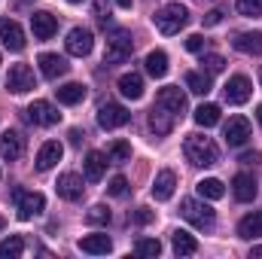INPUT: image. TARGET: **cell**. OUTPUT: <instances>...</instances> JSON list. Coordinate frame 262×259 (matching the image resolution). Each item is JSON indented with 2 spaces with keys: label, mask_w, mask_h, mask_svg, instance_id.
Listing matches in <instances>:
<instances>
[{
  "label": "cell",
  "mask_w": 262,
  "mask_h": 259,
  "mask_svg": "<svg viewBox=\"0 0 262 259\" xmlns=\"http://www.w3.org/2000/svg\"><path fill=\"white\" fill-rule=\"evenodd\" d=\"M55 192L61 195L64 201H79L82 192H85V186H82V177L79 174H73V171H67L58 177V183H55Z\"/></svg>",
  "instance_id": "cell-14"
},
{
  "label": "cell",
  "mask_w": 262,
  "mask_h": 259,
  "mask_svg": "<svg viewBox=\"0 0 262 259\" xmlns=\"http://www.w3.org/2000/svg\"><path fill=\"white\" fill-rule=\"evenodd\" d=\"M156 220V213L149 210V207H137L134 213H131V223H137V226H149Z\"/></svg>",
  "instance_id": "cell-40"
},
{
  "label": "cell",
  "mask_w": 262,
  "mask_h": 259,
  "mask_svg": "<svg viewBox=\"0 0 262 259\" xmlns=\"http://www.w3.org/2000/svg\"><path fill=\"white\" fill-rule=\"evenodd\" d=\"M171 241H174V253H177V256H195V253H198L195 235H189L186 229L171 232Z\"/></svg>",
  "instance_id": "cell-25"
},
{
  "label": "cell",
  "mask_w": 262,
  "mask_h": 259,
  "mask_svg": "<svg viewBox=\"0 0 262 259\" xmlns=\"http://www.w3.org/2000/svg\"><path fill=\"white\" fill-rule=\"evenodd\" d=\"M250 259H262V247H253L250 250Z\"/></svg>",
  "instance_id": "cell-45"
},
{
  "label": "cell",
  "mask_w": 262,
  "mask_h": 259,
  "mask_svg": "<svg viewBox=\"0 0 262 259\" xmlns=\"http://www.w3.org/2000/svg\"><path fill=\"white\" fill-rule=\"evenodd\" d=\"M95 15H98V21L104 28L110 25V6H107V0H95Z\"/></svg>",
  "instance_id": "cell-41"
},
{
  "label": "cell",
  "mask_w": 262,
  "mask_h": 259,
  "mask_svg": "<svg viewBox=\"0 0 262 259\" xmlns=\"http://www.w3.org/2000/svg\"><path fill=\"white\" fill-rule=\"evenodd\" d=\"M55 95H58L61 104L73 107V104H79V101L89 95V89H85L82 82H67V85H58V89H55Z\"/></svg>",
  "instance_id": "cell-28"
},
{
  "label": "cell",
  "mask_w": 262,
  "mask_h": 259,
  "mask_svg": "<svg viewBox=\"0 0 262 259\" xmlns=\"http://www.w3.org/2000/svg\"><path fill=\"white\" fill-rule=\"evenodd\" d=\"M259 159H262L259 153H244V156H241V162H244V165H256Z\"/></svg>",
  "instance_id": "cell-44"
},
{
  "label": "cell",
  "mask_w": 262,
  "mask_h": 259,
  "mask_svg": "<svg viewBox=\"0 0 262 259\" xmlns=\"http://www.w3.org/2000/svg\"><path fill=\"white\" fill-rule=\"evenodd\" d=\"M223 137H226L229 146H244L250 140V122L244 116H232L226 122V128H223Z\"/></svg>",
  "instance_id": "cell-13"
},
{
  "label": "cell",
  "mask_w": 262,
  "mask_h": 259,
  "mask_svg": "<svg viewBox=\"0 0 262 259\" xmlns=\"http://www.w3.org/2000/svg\"><path fill=\"white\" fill-rule=\"evenodd\" d=\"M134 253H137V256H159V253H162V241H159V238H140V241L134 244Z\"/></svg>",
  "instance_id": "cell-35"
},
{
  "label": "cell",
  "mask_w": 262,
  "mask_h": 259,
  "mask_svg": "<svg viewBox=\"0 0 262 259\" xmlns=\"http://www.w3.org/2000/svg\"><path fill=\"white\" fill-rule=\"evenodd\" d=\"M131 49H134V43H131L128 31H122V28L110 31V37H107V49H104V64H122V61H128Z\"/></svg>",
  "instance_id": "cell-3"
},
{
  "label": "cell",
  "mask_w": 262,
  "mask_h": 259,
  "mask_svg": "<svg viewBox=\"0 0 262 259\" xmlns=\"http://www.w3.org/2000/svg\"><path fill=\"white\" fill-rule=\"evenodd\" d=\"M232 192H235L238 201H244V204L253 201L256 192H259V189H256V177H253V174H244V171L235 174V180H232Z\"/></svg>",
  "instance_id": "cell-19"
},
{
  "label": "cell",
  "mask_w": 262,
  "mask_h": 259,
  "mask_svg": "<svg viewBox=\"0 0 262 259\" xmlns=\"http://www.w3.org/2000/svg\"><path fill=\"white\" fill-rule=\"evenodd\" d=\"M85 223H89V226H107V223H110V210H107V204H95V207L85 213Z\"/></svg>",
  "instance_id": "cell-36"
},
{
  "label": "cell",
  "mask_w": 262,
  "mask_h": 259,
  "mask_svg": "<svg viewBox=\"0 0 262 259\" xmlns=\"http://www.w3.org/2000/svg\"><path fill=\"white\" fill-rule=\"evenodd\" d=\"M37 64H40V73H43L46 79H58V76H64L67 70H70L67 58L55 55V52H43V55L37 58Z\"/></svg>",
  "instance_id": "cell-17"
},
{
  "label": "cell",
  "mask_w": 262,
  "mask_h": 259,
  "mask_svg": "<svg viewBox=\"0 0 262 259\" xmlns=\"http://www.w3.org/2000/svg\"><path fill=\"white\" fill-rule=\"evenodd\" d=\"M15 201H18V220H34V217H40L43 213V207H46V198L40 192H21V189H15Z\"/></svg>",
  "instance_id": "cell-9"
},
{
  "label": "cell",
  "mask_w": 262,
  "mask_h": 259,
  "mask_svg": "<svg viewBox=\"0 0 262 259\" xmlns=\"http://www.w3.org/2000/svg\"><path fill=\"white\" fill-rule=\"evenodd\" d=\"M223 95H226L229 104H247L250 95H253V82H250L244 73H235V76H229V82L223 85Z\"/></svg>",
  "instance_id": "cell-7"
},
{
  "label": "cell",
  "mask_w": 262,
  "mask_h": 259,
  "mask_svg": "<svg viewBox=\"0 0 262 259\" xmlns=\"http://www.w3.org/2000/svg\"><path fill=\"white\" fill-rule=\"evenodd\" d=\"M21 153H25V137H21L18 131H6V134L0 137V159L15 162Z\"/></svg>",
  "instance_id": "cell-18"
},
{
  "label": "cell",
  "mask_w": 262,
  "mask_h": 259,
  "mask_svg": "<svg viewBox=\"0 0 262 259\" xmlns=\"http://www.w3.org/2000/svg\"><path fill=\"white\" fill-rule=\"evenodd\" d=\"M149 128L156 131V134H171V131H174V113L165 110L162 104H156V107L149 110Z\"/></svg>",
  "instance_id": "cell-23"
},
{
  "label": "cell",
  "mask_w": 262,
  "mask_h": 259,
  "mask_svg": "<svg viewBox=\"0 0 262 259\" xmlns=\"http://www.w3.org/2000/svg\"><path fill=\"white\" fill-rule=\"evenodd\" d=\"M82 168H85V180L98 183V180L104 177V171H107V156H104V153H95V149H92V153L85 156Z\"/></svg>",
  "instance_id": "cell-26"
},
{
  "label": "cell",
  "mask_w": 262,
  "mask_h": 259,
  "mask_svg": "<svg viewBox=\"0 0 262 259\" xmlns=\"http://www.w3.org/2000/svg\"><path fill=\"white\" fill-rule=\"evenodd\" d=\"M232 46L244 55H262V31H244L232 40Z\"/></svg>",
  "instance_id": "cell-22"
},
{
  "label": "cell",
  "mask_w": 262,
  "mask_h": 259,
  "mask_svg": "<svg viewBox=\"0 0 262 259\" xmlns=\"http://www.w3.org/2000/svg\"><path fill=\"white\" fill-rule=\"evenodd\" d=\"M183 153H186V159H189L195 168H210V165H216V159H220L216 143H213L210 137H204V134H189L186 143H183Z\"/></svg>",
  "instance_id": "cell-1"
},
{
  "label": "cell",
  "mask_w": 262,
  "mask_h": 259,
  "mask_svg": "<svg viewBox=\"0 0 262 259\" xmlns=\"http://www.w3.org/2000/svg\"><path fill=\"white\" fill-rule=\"evenodd\" d=\"M146 73H149L152 79H162V76L168 73V55H165L162 49H156V52L146 55Z\"/></svg>",
  "instance_id": "cell-32"
},
{
  "label": "cell",
  "mask_w": 262,
  "mask_h": 259,
  "mask_svg": "<svg viewBox=\"0 0 262 259\" xmlns=\"http://www.w3.org/2000/svg\"><path fill=\"white\" fill-rule=\"evenodd\" d=\"M183 217L195 226V229H210L213 226V220H216V213H213V207L210 204H204V201H198V198H183Z\"/></svg>",
  "instance_id": "cell-4"
},
{
  "label": "cell",
  "mask_w": 262,
  "mask_h": 259,
  "mask_svg": "<svg viewBox=\"0 0 262 259\" xmlns=\"http://www.w3.org/2000/svg\"><path fill=\"white\" fill-rule=\"evenodd\" d=\"M67 3H82V0H67Z\"/></svg>",
  "instance_id": "cell-49"
},
{
  "label": "cell",
  "mask_w": 262,
  "mask_h": 259,
  "mask_svg": "<svg viewBox=\"0 0 262 259\" xmlns=\"http://www.w3.org/2000/svg\"><path fill=\"white\" fill-rule=\"evenodd\" d=\"M128 159H131V143L128 140H113V143L107 146V162L122 165V162H128Z\"/></svg>",
  "instance_id": "cell-33"
},
{
  "label": "cell",
  "mask_w": 262,
  "mask_h": 259,
  "mask_svg": "<svg viewBox=\"0 0 262 259\" xmlns=\"http://www.w3.org/2000/svg\"><path fill=\"white\" fill-rule=\"evenodd\" d=\"M119 92L131 101H140L143 98V76L140 73H122L119 76Z\"/></svg>",
  "instance_id": "cell-27"
},
{
  "label": "cell",
  "mask_w": 262,
  "mask_h": 259,
  "mask_svg": "<svg viewBox=\"0 0 262 259\" xmlns=\"http://www.w3.org/2000/svg\"><path fill=\"white\" fill-rule=\"evenodd\" d=\"M192 119H195V125H201V128H213V125H220L223 113H220L216 104H201L195 113H192Z\"/></svg>",
  "instance_id": "cell-29"
},
{
  "label": "cell",
  "mask_w": 262,
  "mask_h": 259,
  "mask_svg": "<svg viewBox=\"0 0 262 259\" xmlns=\"http://www.w3.org/2000/svg\"><path fill=\"white\" fill-rule=\"evenodd\" d=\"M6 89H9L12 95H28V92H34V89H37L34 70L28 64H12L9 73H6Z\"/></svg>",
  "instance_id": "cell-5"
},
{
  "label": "cell",
  "mask_w": 262,
  "mask_h": 259,
  "mask_svg": "<svg viewBox=\"0 0 262 259\" xmlns=\"http://www.w3.org/2000/svg\"><path fill=\"white\" fill-rule=\"evenodd\" d=\"M174 186H177V174L174 171H159L156 174V183H152V198L156 201H168L171 195H174Z\"/></svg>",
  "instance_id": "cell-21"
},
{
  "label": "cell",
  "mask_w": 262,
  "mask_h": 259,
  "mask_svg": "<svg viewBox=\"0 0 262 259\" xmlns=\"http://www.w3.org/2000/svg\"><path fill=\"white\" fill-rule=\"evenodd\" d=\"M25 113H28V119H31L34 125H58V122H61V113H58L49 101H34Z\"/></svg>",
  "instance_id": "cell-12"
},
{
  "label": "cell",
  "mask_w": 262,
  "mask_h": 259,
  "mask_svg": "<svg viewBox=\"0 0 262 259\" xmlns=\"http://www.w3.org/2000/svg\"><path fill=\"white\" fill-rule=\"evenodd\" d=\"M128 119H131V113L122 107V104L107 101V104H101V107H98V125H101V128H107V131L128 125Z\"/></svg>",
  "instance_id": "cell-6"
},
{
  "label": "cell",
  "mask_w": 262,
  "mask_h": 259,
  "mask_svg": "<svg viewBox=\"0 0 262 259\" xmlns=\"http://www.w3.org/2000/svg\"><path fill=\"white\" fill-rule=\"evenodd\" d=\"M21 253H25V241H21L18 235L0 241V259H18Z\"/></svg>",
  "instance_id": "cell-34"
},
{
  "label": "cell",
  "mask_w": 262,
  "mask_h": 259,
  "mask_svg": "<svg viewBox=\"0 0 262 259\" xmlns=\"http://www.w3.org/2000/svg\"><path fill=\"white\" fill-rule=\"evenodd\" d=\"M116 6H122V9H131V0H116Z\"/></svg>",
  "instance_id": "cell-46"
},
{
  "label": "cell",
  "mask_w": 262,
  "mask_h": 259,
  "mask_svg": "<svg viewBox=\"0 0 262 259\" xmlns=\"http://www.w3.org/2000/svg\"><path fill=\"white\" fill-rule=\"evenodd\" d=\"M159 104L165 110H171L174 116H183L186 113V92L180 85H165V89H159Z\"/></svg>",
  "instance_id": "cell-11"
},
{
  "label": "cell",
  "mask_w": 262,
  "mask_h": 259,
  "mask_svg": "<svg viewBox=\"0 0 262 259\" xmlns=\"http://www.w3.org/2000/svg\"><path fill=\"white\" fill-rule=\"evenodd\" d=\"M3 226H6V220H3V217H0V229H3Z\"/></svg>",
  "instance_id": "cell-48"
},
{
  "label": "cell",
  "mask_w": 262,
  "mask_h": 259,
  "mask_svg": "<svg viewBox=\"0 0 262 259\" xmlns=\"http://www.w3.org/2000/svg\"><path fill=\"white\" fill-rule=\"evenodd\" d=\"M152 21H156V28H159L165 37H174V34H180V28H186L189 9H186L183 3H165V6L152 15Z\"/></svg>",
  "instance_id": "cell-2"
},
{
  "label": "cell",
  "mask_w": 262,
  "mask_h": 259,
  "mask_svg": "<svg viewBox=\"0 0 262 259\" xmlns=\"http://www.w3.org/2000/svg\"><path fill=\"white\" fill-rule=\"evenodd\" d=\"M235 6H238V12H241V15H247V18L262 15V0H238Z\"/></svg>",
  "instance_id": "cell-38"
},
{
  "label": "cell",
  "mask_w": 262,
  "mask_h": 259,
  "mask_svg": "<svg viewBox=\"0 0 262 259\" xmlns=\"http://www.w3.org/2000/svg\"><path fill=\"white\" fill-rule=\"evenodd\" d=\"M256 119H259V125H262V104L256 107Z\"/></svg>",
  "instance_id": "cell-47"
},
{
  "label": "cell",
  "mask_w": 262,
  "mask_h": 259,
  "mask_svg": "<svg viewBox=\"0 0 262 259\" xmlns=\"http://www.w3.org/2000/svg\"><path fill=\"white\" fill-rule=\"evenodd\" d=\"M82 253H92V256H104V253H110L113 250V241L107 238V235H85V238H79V244H76Z\"/></svg>",
  "instance_id": "cell-20"
},
{
  "label": "cell",
  "mask_w": 262,
  "mask_h": 259,
  "mask_svg": "<svg viewBox=\"0 0 262 259\" xmlns=\"http://www.w3.org/2000/svg\"><path fill=\"white\" fill-rule=\"evenodd\" d=\"M238 238H244V241H256V238H262V213L259 210L247 213V217L238 223Z\"/></svg>",
  "instance_id": "cell-24"
},
{
  "label": "cell",
  "mask_w": 262,
  "mask_h": 259,
  "mask_svg": "<svg viewBox=\"0 0 262 259\" xmlns=\"http://www.w3.org/2000/svg\"><path fill=\"white\" fill-rule=\"evenodd\" d=\"M186 49H189V52H201V49H204V37H201V34L186 37Z\"/></svg>",
  "instance_id": "cell-43"
},
{
  "label": "cell",
  "mask_w": 262,
  "mask_h": 259,
  "mask_svg": "<svg viewBox=\"0 0 262 259\" xmlns=\"http://www.w3.org/2000/svg\"><path fill=\"white\" fill-rule=\"evenodd\" d=\"M204 28H216L220 21H223V9H210V12H204Z\"/></svg>",
  "instance_id": "cell-42"
},
{
  "label": "cell",
  "mask_w": 262,
  "mask_h": 259,
  "mask_svg": "<svg viewBox=\"0 0 262 259\" xmlns=\"http://www.w3.org/2000/svg\"><path fill=\"white\" fill-rule=\"evenodd\" d=\"M0 43L9 52H21L25 49V31L15 18H0Z\"/></svg>",
  "instance_id": "cell-8"
},
{
  "label": "cell",
  "mask_w": 262,
  "mask_h": 259,
  "mask_svg": "<svg viewBox=\"0 0 262 259\" xmlns=\"http://www.w3.org/2000/svg\"><path fill=\"white\" fill-rule=\"evenodd\" d=\"M198 195L201 198H207V201H220L223 195H226V186H223V180H216V177H204V180H198Z\"/></svg>",
  "instance_id": "cell-30"
},
{
  "label": "cell",
  "mask_w": 262,
  "mask_h": 259,
  "mask_svg": "<svg viewBox=\"0 0 262 259\" xmlns=\"http://www.w3.org/2000/svg\"><path fill=\"white\" fill-rule=\"evenodd\" d=\"M31 31L37 40H52L55 31H58V18L52 12H34L31 15Z\"/></svg>",
  "instance_id": "cell-15"
},
{
  "label": "cell",
  "mask_w": 262,
  "mask_h": 259,
  "mask_svg": "<svg viewBox=\"0 0 262 259\" xmlns=\"http://www.w3.org/2000/svg\"><path fill=\"white\" fill-rule=\"evenodd\" d=\"M201 70L210 73V76H213V73H223V70H226V58H223V55H204V58H201Z\"/></svg>",
  "instance_id": "cell-37"
},
{
  "label": "cell",
  "mask_w": 262,
  "mask_h": 259,
  "mask_svg": "<svg viewBox=\"0 0 262 259\" xmlns=\"http://www.w3.org/2000/svg\"><path fill=\"white\" fill-rule=\"evenodd\" d=\"M64 46H67V52H70V55L85 58V55L92 52V46H95V37H92V31H89V28H73V31L67 34Z\"/></svg>",
  "instance_id": "cell-10"
},
{
  "label": "cell",
  "mask_w": 262,
  "mask_h": 259,
  "mask_svg": "<svg viewBox=\"0 0 262 259\" xmlns=\"http://www.w3.org/2000/svg\"><path fill=\"white\" fill-rule=\"evenodd\" d=\"M107 192L113 195V198H125V195H128V180H125L122 174H119V177H113V180L107 183Z\"/></svg>",
  "instance_id": "cell-39"
},
{
  "label": "cell",
  "mask_w": 262,
  "mask_h": 259,
  "mask_svg": "<svg viewBox=\"0 0 262 259\" xmlns=\"http://www.w3.org/2000/svg\"><path fill=\"white\" fill-rule=\"evenodd\" d=\"M61 156H64V146L58 140H46L37 153V171H52L61 162Z\"/></svg>",
  "instance_id": "cell-16"
},
{
  "label": "cell",
  "mask_w": 262,
  "mask_h": 259,
  "mask_svg": "<svg viewBox=\"0 0 262 259\" xmlns=\"http://www.w3.org/2000/svg\"><path fill=\"white\" fill-rule=\"evenodd\" d=\"M186 89L192 92V95H207L213 85H210V73H204V70H189L186 73Z\"/></svg>",
  "instance_id": "cell-31"
}]
</instances>
